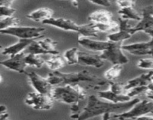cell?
<instances>
[{"label": "cell", "instance_id": "20", "mask_svg": "<svg viewBox=\"0 0 153 120\" xmlns=\"http://www.w3.org/2000/svg\"><path fill=\"white\" fill-rule=\"evenodd\" d=\"M113 18V14L106 10L95 11L91 13L88 17L89 21L92 23H110L114 21Z\"/></svg>", "mask_w": 153, "mask_h": 120}, {"label": "cell", "instance_id": "9", "mask_svg": "<svg viewBox=\"0 0 153 120\" xmlns=\"http://www.w3.org/2000/svg\"><path fill=\"white\" fill-rule=\"evenodd\" d=\"M25 74L27 76L29 83L36 93L51 96V91L53 86L48 81L47 78H44L35 71H26Z\"/></svg>", "mask_w": 153, "mask_h": 120}, {"label": "cell", "instance_id": "35", "mask_svg": "<svg viewBox=\"0 0 153 120\" xmlns=\"http://www.w3.org/2000/svg\"><path fill=\"white\" fill-rule=\"evenodd\" d=\"M90 3L93 5H98V6L110 7L111 5V2L109 0H98V1H90Z\"/></svg>", "mask_w": 153, "mask_h": 120}, {"label": "cell", "instance_id": "34", "mask_svg": "<svg viewBox=\"0 0 153 120\" xmlns=\"http://www.w3.org/2000/svg\"><path fill=\"white\" fill-rule=\"evenodd\" d=\"M9 119V114L7 112V107L5 105H0V120H5Z\"/></svg>", "mask_w": 153, "mask_h": 120}, {"label": "cell", "instance_id": "23", "mask_svg": "<svg viewBox=\"0 0 153 120\" xmlns=\"http://www.w3.org/2000/svg\"><path fill=\"white\" fill-rule=\"evenodd\" d=\"M13 1L0 0V17H13L15 14L16 9L12 7Z\"/></svg>", "mask_w": 153, "mask_h": 120}, {"label": "cell", "instance_id": "28", "mask_svg": "<svg viewBox=\"0 0 153 120\" xmlns=\"http://www.w3.org/2000/svg\"><path fill=\"white\" fill-rule=\"evenodd\" d=\"M78 56L79 51L76 47H72L67 50L64 53V57L65 62H67L68 65H74L78 64Z\"/></svg>", "mask_w": 153, "mask_h": 120}, {"label": "cell", "instance_id": "6", "mask_svg": "<svg viewBox=\"0 0 153 120\" xmlns=\"http://www.w3.org/2000/svg\"><path fill=\"white\" fill-rule=\"evenodd\" d=\"M123 43L122 42H110L109 47L99 54L103 60H107L113 65H126L128 62V58L123 50Z\"/></svg>", "mask_w": 153, "mask_h": 120}, {"label": "cell", "instance_id": "7", "mask_svg": "<svg viewBox=\"0 0 153 120\" xmlns=\"http://www.w3.org/2000/svg\"><path fill=\"white\" fill-rule=\"evenodd\" d=\"M45 28L33 26H15L0 31V34L14 36L19 39H38L42 37Z\"/></svg>", "mask_w": 153, "mask_h": 120}, {"label": "cell", "instance_id": "5", "mask_svg": "<svg viewBox=\"0 0 153 120\" xmlns=\"http://www.w3.org/2000/svg\"><path fill=\"white\" fill-rule=\"evenodd\" d=\"M152 113H153V101L143 100L138 102L129 110L121 113L113 114L111 116V118L118 120H135L143 116Z\"/></svg>", "mask_w": 153, "mask_h": 120}, {"label": "cell", "instance_id": "22", "mask_svg": "<svg viewBox=\"0 0 153 120\" xmlns=\"http://www.w3.org/2000/svg\"><path fill=\"white\" fill-rule=\"evenodd\" d=\"M45 64L53 71H56L65 66V60L64 57L60 56L59 54H56V55H52V56L45 60Z\"/></svg>", "mask_w": 153, "mask_h": 120}, {"label": "cell", "instance_id": "27", "mask_svg": "<svg viewBox=\"0 0 153 120\" xmlns=\"http://www.w3.org/2000/svg\"><path fill=\"white\" fill-rule=\"evenodd\" d=\"M123 70V65H113L110 68L104 73V78L109 82H113V80L118 78Z\"/></svg>", "mask_w": 153, "mask_h": 120}, {"label": "cell", "instance_id": "21", "mask_svg": "<svg viewBox=\"0 0 153 120\" xmlns=\"http://www.w3.org/2000/svg\"><path fill=\"white\" fill-rule=\"evenodd\" d=\"M118 13L120 16V18L123 19V20H128V21L129 20H136V21L140 22L142 19V14L137 12L134 9V6L120 8Z\"/></svg>", "mask_w": 153, "mask_h": 120}, {"label": "cell", "instance_id": "10", "mask_svg": "<svg viewBox=\"0 0 153 120\" xmlns=\"http://www.w3.org/2000/svg\"><path fill=\"white\" fill-rule=\"evenodd\" d=\"M132 27L129 24L128 20H123L119 17V29L117 32L111 33L107 36V40L109 42H123L131 39Z\"/></svg>", "mask_w": 153, "mask_h": 120}, {"label": "cell", "instance_id": "40", "mask_svg": "<svg viewBox=\"0 0 153 120\" xmlns=\"http://www.w3.org/2000/svg\"><path fill=\"white\" fill-rule=\"evenodd\" d=\"M71 3L73 4L74 6V7H76V8H78V5H79V2H76V1H74V2H72Z\"/></svg>", "mask_w": 153, "mask_h": 120}, {"label": "cell", "instance_id": "38", "mask_svg": "<svg viewBox=\"0 0 153 120\" xmlns=\"http://www.w3.org/2000/svg\"><path fill=\"white\" fill-rule=\"evenodd\" d=\"M135 120H153V116H150V115L143 116H140L139 117V118L136 119Z\"/></svg>", "mask_w": 153, "mask_h": 120}, {"label": "cell", "instance_id": "13", "mask_svg": "<svg viewBox=\"0 0 153 120\" xmlns=\"http://www.w3.org/2000/svg\"><path fill=\"white\" fill-rule=\"evenodd\" d=\"M78 64L83 66L100 68L104 65V61L100 57V55H98V54H92L79 51Z\"/></svg>", "mask_w": 153, "mask_h": 120}, {"label": "cell", "instance_id": "11", "mask_svg": "<svg viewBox=\"0 0 153 120\" xmlns=\"http://www.w3.org/2000/svg\"><path fill=\"white\" fill-rule=\"evenodd\" d=\"M26 53L22 52L13 56H10L8 59L0 61V65L11 71H16L20 74L26 73V62H25Z\"/></svg>", "mask_w": 153, "mask_h": 120}, {"label": "cell", "instance_id": "19", "mask_svg": "<svg viewBox=\"0 0 153 120\" xmlns=\"http://www.w3.org/2000/svg\"><path fill=\"white\" fill-rule=\"evenodd\" d=\"M53 11L51 8H41L32 11L30 14L26 15V17L35 22L43 23L46 20L53 18Z\"/></svg>", "mask_w": 153, "mask_h": 120}, {"label": "cell", "instance_id": "15", "mask_svg": "<svg viewBox=\"0 0 153 120\" xmlns=\"http://www.w3.org/2000/svg\"><path fill=\"white\" fill-rule=\"evenodd\" d=\"M123 50L126 51L135 56H153V50L150 47L148 42H138V43L123 44Z\"/></svg>", "mask_w": 153, "mask_h": 120}, {"label": "cell", "instance_id": "41", "mask_svg": "<svg viewBox=\"0 0 153 120\" xmlns=\"http://www.w3.org/2000/svg\"><path fill=\"white\" fill-rule=\"evenodd\" d=\"M2 81V76L0 75V83H1Z\"/></svg>", "mask_w": 153, "mask_h": 120}, {"label": "cell", "instance_id": "36", "mask_svg": "<svg viewBox=\"0 0 153 120\" xmlns=\"http://www.w3.org/2000/svg\"><path fill=\"white\" fill-rule=\"evenodd\" d=\"M146 96H147L148 99H149L151 101H153V83L151 82L147 86V91L146 92Z\"/></svg>", "mask_w": 153, "mask_h": 120}, {"label": "cell", "instance_id": "33", "mask_svg": "<svg viewBox=\"0 0 153 120\" xmlns=\"http://www.w3.org/2000/svg\"><path fill=\"white\" fill-rule=\"evenodd\" d=\"M136 2L134 1H117V4L120 8H128V7H132L134 6Z\"/></svg>", "mask_w": 153, "mask_h": 120}, {"label": "cell", "instance_id": "30", "mask_svg": "<svg viewBox=\"0 0 153 120\" xmlns=\"http://www.w3.org/2000/svg\"><path fill=\"white\" fill-rule=\"evenodd\" d=\"M110 90L112 93L117 95H124L126 93L125 83H116V82H109Z\"/></svg>", "mask_w": 153, "mask_h": 120}, {"label": "cell", "instance_id": "1", "mask_svg": "<svg viewBox=\"0 0 153 120\" xmlns=\"http://www.w3.org/2000/svg\"><path fill=\"white\" fill-rule=\"evenodd\" d=\"M140 101V100L139 99L135 98L130 101L113 104L104 100H101L97 96L92 95L88 99L87 104L83 110L77 113L78 115L76 116L74 119L87 120L105 113H121L129 110Z\"/></svg>", "mask_w": 153, "mask_h": 120}, {"label": "cell", "instance_id": "17", "mask_svg": "<svg viewBox=\"0 0 153 120\" xmlns=\"http://www.w3.org/2000/svg\"><path fill=\"white\" fill-rule=\"evenodd\" d=\"M152 74L153 71H151L149 72L142 74L138 77L128 80L127 83H125L126 92L128 91L133 88L138 87V86H147L151 83V77L152 76Z\"/></svg>", "mask_w": 153, "mask_h": 120}, {"label": "cell", "instance_id": "14", "mask_svg": "<svg viewBox=\"0 0 153 120\" xmlns=\"http://www.w3.org/2000/svg\"><path fill=\"white\" fill-rule=\"evenodd\" d=\"M78 44L83 47L92 51H97V52H103L109 47L110 42L103 41H97L91 39L89 38L84 37L80 36L77 39Z\"/></svg>", "mask_w": 153, "mask_h": 120}, {"label": "cell", "instance_id": "8", "mask_svg": "<svg viewBox=\"0 0 153 120\" xmlns=\"http://www.w3.org/2000/svg\"><path fill=\"white\" fill-rule=\"evenodd\" d=\"M25 104L36 110H47L53 106V100L50 96L33 92L28 94Z\"/></svg>", "mask_w": 153, "mask_h": 120}, {"label": "cell", "instance_id": "39", "mask_svg": "<svg viewBox=\"0 0 153 120\" xmlns=\"http://www.w3.org/2000/svg\"><path fill=\"white\" fill-rule=\"evenodd\" d=\"M112 113H105L103 115V119L102 120H110V119L111 118Z\"/></svg>", "mask_w": 153, "mask_h": 120}, {"label": "cell", "instance_id": "29", "mask_svg": "<svg viewBox=\"0 0 153 120\" xmlns=\"http://www.w3.org/2000/svg\"><path fill=\"white\" fill-rule=\"evenodd\" d=\"M20 23V20L16 17H8L0 19V31L10 28L17 26Z\"/></svg>", "mask_w": 153, "mask_h": 120}, {"label": "cell", "instance_id": "26", "mask_svg": "<svg viewBox=\"0 0 153 120\" xmlns=\"http://www.w3.org/2000/svg\"><path fill=\"white\" fill-rule=\"evenodd\" d=\"M39 44L41 45L44 50L48 52L49 54H52V55H56V54H59V50H56V46L58 45V42L53 41V39L47 38V39H43V40L38 41Z\"/></svg>", "mask_w": 153, "mask_h": 120}, {"label": "cell", "instance_id": "18", "mask_svg": "<svg viewBox=\"0 0 153 120\" xmlns=\"http://www.w3.org/2000/svg\"><path fill=\"white\" fill-rule=\"evenodd\" d=\"M98 98L106 101L111 102L113 104L123 103V102H128L132 100L130 97L126 94L124 95H117L112 93L110 89L108 90H104V91H98Z\"/></svg>", "mask_w": 153, "mask_h": 120}, {"label": "cell", "instance_id": "32", "mask_svg": "<svg viewBox=\"0 0 153 120\" xmlns=\"http://www.w3.org/2000/svg\"><path fill=\"white\" fill-rule=\"evenodd\" d=\"M147 86H138V87L133 88V89L127 91L126 95L132 99V98H134L135 96H137L143 93H146V92L147 91Z\"/></svg>", "mask_w": 153, "mask_h": 120}, {"label": "cell", "instance_id": "43", "mask_svg": "<svg viewBox=\"0 0 153 120\" xmlns=\"http://www.w3.org/2000/svg\"><path fill=\"white\" fill-rule=\"evenodd\" d=\"M2 46H1V45H0V50L2 49Z\"/></svg>", "mask_w": 153, "mask_h": 120}, {"label": "cell", "instance_id": "37", "mask_svg": "<svg viewBox=\"0 0 153 120\" xmlns=\"http://www.w3.org/2000/svg\"><path fill=\"white\" fill-rule=\"evenodd\" d=\"M141 14L153 16V3L148 5V6L145 7L143 9H142V13Z\"/></svg>", "mask_w": 153, "mask_h": 120}, {"label": "cell", "instance_id": "25", "mask_svg": "<svg viewBox=\"0 0 153 120\" xmlns=\"http://www.w3.org/2000/svg\"><path fill=\"white\" fill-rule=\"evenodd\" d=\"M92 28L96 33H107V32H117L119 29V23L113 21L110 23H90Z\"/></svg>", "mask_w": 153, "mask_h": 120}, {"label": "cell", "instance_id": "12", "mask_svg": "<svg viewBox=\"0 0 153 120\" xmlns=\"http://www.w3.org/2000/svg\"><path fill=\"white\" fill-rule=\"evenodd\" d=\"M142 14V19L135 26L132 27L131 34H134L139 32H143L151 37V40L148 41L150 47L153 50V16Z\"/></svg>", "mask_w": 153, "mask_h": 120}, {"label": "cell", "instance_id": "3", "mask_svg": "<svg viewBox=\"0 0 153 120\" xmlns=\"http://www.w3.org/2000/svg\"><path fill=\"white\" fill-rule=\"evenodd\" d=\"M87 91L80 84L53 86L51 97L53 101H59L67 104H78L86 99Z\"/></svg>", "mask_w": 153, "mask_h": 120}, {"label": "cell", "instance_id": "4", "mask_svg": "<svg viewBox=\"0 0 153 120\" xmlns=\"http://www.w3.org/2000/svg\"><path fill=\"white\" fill-rule=\"evenodd\" d=\"M43 24L49 25L53 27L65 30V31H71L74 33H77L80 36L84 37H98V33L94 30L91 23L84 25H78L73 20L69 19L62 18H51L50 20L43 22Z\"/></svg>", "mask_w": 153, "mask_h": 120}, {"label": "cell", "instance_id": "2", "mask_svg": "<svg viewBox=\"0 0 153 120\" xmlns=\"http://www.w3.org/2000/svg\"><path fill=\"white\" fill-rule=\"evenodd\" d=\"M47 80L53 86L86 83H89V87L92 89H98L101 86L107 84V80L92 74L86 69L71 73H62L59 71H53L48 74Z\"/></svg>", "mask_w": 153, "mask_h": 120}, {"label": "cell", "instance_id": "44", "mask_svg": "<svg viewBox=\"0 0 153 120\" xmlns=\"http://www.w3.org/2000/svg\"><path fill=\"white\" fill-rule=\"evenodd\" d=\"M5 120H11V119H5Z\"/></svg>", "mask_w": 153, "mask_h": 120}, {"label": "cell", "instance_id": "16", "mask_svg": "<svg viewBox=\"0 0 153 120\" xmlns=\"http://www.w3.org/2000/svg\"><path fill=\"white\" fill-rule=\"evenodd\" d=\"M35 39H19L17 43L5 47L2 50V54L5 56H13L23 52Z\"/></svg>", "mask_w": 153, "mask_h": 120}, {"label": "cell", "instance_id": "24", "mask_svg": "<svg viewBox=\"0 0 153 120\" xmlns=\"http://www.w3.org/2000/svg\"><path fill=\"white\" fill-rule=\"evenodd\" d=\"M25 62L26 66L35 67L37 68H40L45 64V59L42 58L40 55L36 54H26L25 56Z\"/></svg>", "mask_w": 153, "mask_h": 120}, {"label": "cell", "instance_id": "42", "mask_svg": "<svg viewBox=\"0 0 153 120\" xmlns=\"http://www.w3.org/2000/svg\"><path fill=\"white\" fill-rule=\"evenodd\" d=\"M151 82H152L153 83V74H152V76L151 77Z\"/></svg>", "mask_w": 153, "mask_h": 120}, {"label": "cell", "instance_id": "31", "mask_svg": "<svg viewBox=\"0 0 153 120\" xmlns=\"http://www.w3.org/2000/svg\"><path fill=\"white\" fill-rule=\"evenodd\" d=\"M137 66L139 68H141V69L153 70V59H140L137 63Z\"/></svg>", "mask_w": 153, "mask_h": 120}]
</instances>
